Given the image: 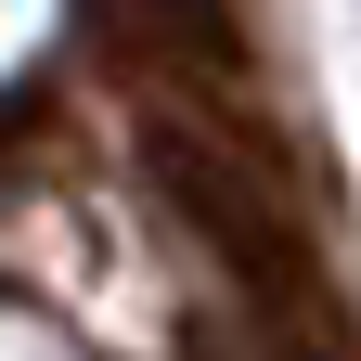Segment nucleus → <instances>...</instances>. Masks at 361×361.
<instances>
[{"instance_id": "1", "label": "nucleus", "mask_w": 361, "mask_h": 361, "mask_svg": "<svg viewBox=\"0 0 361 361\" xmlns=\"http://www.w3.org/2000/svg\"><path fill=\"white\" fill-rule=\"evenodd\" d=\"M142 168H155V194L180 207V233L233 271V297L258 310L271 336H297V361H348V323L323 297V245H310V219L284 194V168H271V142H219L194 104H155Z\"/></svg>"}, {"instance_id": "2", "label": "nucleus", "mask_w": 361, "mask_h": 361, "mask_svg": "<svg viewBox=\"0 0 361 361\" xmlns=\"http://www.w3.org/2000/svg\"><path fill=\"white\" fill-rule=\"evenodd\" d=\"M104 13L129 26L116 52H180L207 90H245V26H233V0H104Z\"/></svg>"}]
</instances>
